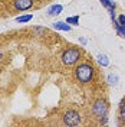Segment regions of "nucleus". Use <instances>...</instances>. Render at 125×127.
I'll return each instance as SVG.
<instances>
[{
    "instance_id": "f03ea898",
    "label": "nucleus",
    "mask_w": 125,
    "mask_h": 127,
    "mask_svg": "<svg viewBox=\"0 0 125 127\" xmlns=\"http://www.w3.org/2000/svg\"><path fill=\"white\" fill-rule=\"evenodd\" d=\"M61 59H62L63 65H68V66L75 65L81 59V51L76 49V48H68L66 51H63Z\"/></svg>"
},
{
    "instance_id": "f257e3e1",
    "label": "nucleus",
    "mask_w": 125,
    "mask_h": 127,
    "mask_svg": "<svg viewBox=\"0 0 125 127\" xmlns=\"http://www.w3.org/2000/svg\"><path fill=\"white\" fill-rule=\"evenodd\" d=\"M75 78L81 84H88L94 78V68L89 64H81L75 68Z\"/></svg>"
},
{
    "instance_id": "9b49d317",
    "label": "nucleus",
    "mask_w": 125,
    "mask_h": 127,
    "mask_svg": "<svg viewBox=\"0 0 125 127\" xmlns=\"http://www.w3.org/2000/svg\"><path fill=\"white\" fill-rule=\"evenodd\" d=\"M33 19V15H22V16H17L16 17V22L17 23H27Z\"/></svg>"
},
{
    "instance_id": "20e7f679",
    "label": "nucleus",
    "mask_w": 125,
    "mask_h": 127,
    "mask_svg": "<svg viewBox=\"0 0 125 127\" xmlns=\"http://www.w3.org/2000/svg\"><path fill=\"white\" fill-rule=\"evenodd\" d=\"M81 116H79V113L73 110H69L65 113V116H63V123L66 124V126H79L81 124Z\"/></svg>"
},
{
    "instance_id": "6e6552de",
    "label": "nucleus",
    "mask_w": 125,
    "mask_h": 127,
    "mask_svg": "<svg viewBox=\"0 0 125 127\" xmlns=\"http://www.w3.org/2000/svg\"><path fill=\"white\" fill-rule=\"evenodd\" d=\"M114 25H115V29H117V33L119 36L125 38V25H121L117 19H114Z\"/></svg>"
},
{
    "instance_id": "dca6fc26",
    "label": "nucleus",
    "mask_w": 125,
    "mask_h": 127,
    "mask_svg": "<svg viewBox=\"0 0 125 127\" xmlns=\"http://www.w3.org/2000/svg\"><path fill=\"white\" fill-rule=\"evenodd\" d=\"M106 123H108V117H106V116L101 117V121H99V124H106Z\"/></svg>"
},
{
    "instance_id": "9d476101",
    "label": "nucleus",
    "mask_w": 125,
    "mask_h": 127,
    "mask_svg": "<svg viewBox=\"0 0 125 127\" xmlns=\"http://www.w3.org/2000/svg\"><path fill=\"white\" fill-rule=\"evenodd\" d=\"M98 64H99L101 66H108V65H109L108 56L105 55V54H99V55H98Z\"/></svg>"
},
{
    "instance_id": "7ed1b4c3",
    "label": "nucleus",
    "mask_w": 125,
    "mask_h": 127,
    "mask_svg": "<svg viewBox=\"0 0 125 127\" xmlns=\"http://www.w3.org/2000/svg\"><path fill=\"white\" fill-rule=\"evenodd\" d=\"M92 113H94L95 116L98 117V119H101L104 116H106V113H108V104L105 100H96L92 105Z\"/></svg>"
},
{
    "instance_id": "f8f14e48",
    "label": "nucleus",
    "mask_w": 125,
    "mask_h": 127,
    "mask_svg": "<svg viewBox=\"0 0 125 127\" xmlns=\"http://www.w3.org/2000/svg\"><path fill=\"white\" fill-rule=\"evenodd\" d=\"M66 23H69V25H79V16H70V17H66Z\"/></svg>"
},
{
    "instance_id": "39448f33",
    "label": "nucleus",
    "mask_w": 125,
    "mask_h": 127,
    "mask_svg": "<svg viewBox=\"0 0 125 127\" xmlns=\"http://www.w3.org/2000/svg\"><path fill=\"white\" fill-rule=\"evenodd\" d=\"M35 1L33 0H15L13 1V6L16 10L19 12H24V10H29L30 7H33Z\"/></svg>"
},
{
    "instance_id": "f3484780",
    "label": "nucleus",
    "mask_w": 125,
    "mask_h": 127,
    "mask_svg": "<svg viewBox=\"0 0 125 127\" xmlns=\"http://www.w3.org/2000/svg\"><path fill=\"white\" fill-rule=\"evenodd\" d=\"M79 40H81V43H82V45H86V39H85V38H79Z\"/></svg>"
},
{
    "instance_id": "0eeeda50",
    "label": "nucleus",
    "mask_w": 125,
    "mask_h": 127,
    "mask_svg": "<svg viewBox=\"0 0 125 127\" xmlns=\"http://www.w3.org/2000/svg\"><path fill=\"white\" fill-rule=\"evenodd\" d=\"M53 29L62 31V32H69L72 28H70V25L66 23V22H55V23H53Z\"/></svg>"
},
{
    "instance_id": "4468645a",
    "label": "nucleus",
    "mask_w": 125,
    "mask_h": 127,
    "mask_svg": "<svg viewBox=\"0 0 125 127\" xmlns=\"http://www.w3.org/2000/svg\"><path fill=\"white\" fill-rule=\"evenodd\" d=\"M119 116H121V119L125 120V105H121V110H119Z\"/></svg>"
},
{
    "instance_id": "1a4fd4ad",
    "label": "nucleus",
    "mask_w": 125,
    "mask_h": 127,
    "mask_svg": "<svg viewBox=\"0 0 125 127\" xmlns=\"http://www.w3.org/2000/svg\"><path fill=\"white\" fill-rule=\"evenodd\" d=\"M99 1H101V4L104 7L108 9V12L115 10V1H114V0H99Z\"/></svg>"
},
{
    "instance_id": "ddd939ff",
    "label": "nucleus",
    "mask_w": 125,
    "mask_h": 127,
    "mask_svg": "<svg viewBox=\"0 0 125 127\" xmlns=\"http://www.w3.org/2000/svg\"><path fill=\"white\" fill-rule=\"evenodd\" d=\"M108 82H109L111 85L117 84V82H118V77H117V75H112V74H109V75H108Z\"/></svg>"
},
{
    "instance_id": "423d86ee",
    "label": "nucleus",
    "mask_w": 125,
    "mask_h": 127,
    "mask_svg": "<svg viewBox=\"0 0 125 127\" xmlns=\"http://www.w3.org/2000/svg\"><path fill=\"white\" fill-rule=\"evenodd\" d=\"M63 10V6L62 4H52L50 7L47 9V15L49 16H58L61 15Z\"/></svg>"
},
{
    "instance_id": "a211bd4d",
    "label": "nucleus",
    "mask_w": 125,
    "mask_h": 127,
    "mask_svg": "<svg viewBox=\"0 0 125 127\" xmlns=\"http://www.w3.org/2000/svg\"><path fill=\"white\" fill-rule=\"evenodd\" d=\"M1 56H3V52H1V51H0V59H1Z\"/></svg>"
},
{
    "instance_id": "2eb2a0df",
    "label": "nucleus",
    "mask_w": 125,
    "mask_h": 127,
    "mask_svg": "<svg viewBox=\"0 0 125 127\" xmlns=\"http://www.w3.org/2000/svg\"><path fill=\"white\" fill-rule=\"evenodd\" d=\"M118 22L121 25H125V15H121L119 17H118Z\"/></svg>"
}]
</instances>
